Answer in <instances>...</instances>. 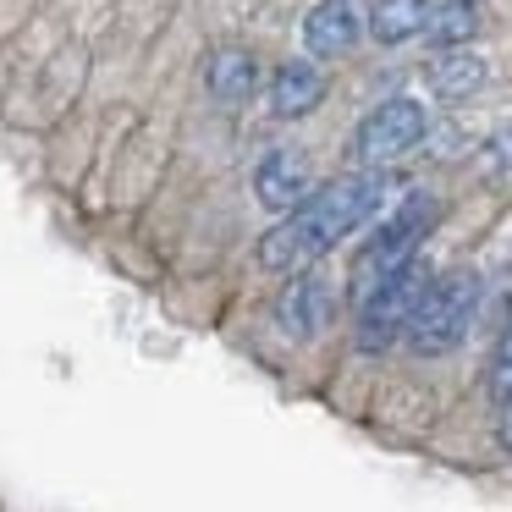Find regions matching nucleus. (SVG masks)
I'll use <instances>...</instances> for the list:
<instances>
[{
	"label": "nucleus",
	"instance_id": "obj_1",
	"mask_svg": "<svg viewBox=\"0 0 512 512\" xmlns=\"http://www.w3.org/2000/svg\"><path fill=\"white\" fill-rule=\"evenodd\" d=\"M386 193H391L386 171H358V177L325 182V188L309 193L298 210H287V221L270 226V232L259 237V265H265V270H303V265H314V259L331 254L342 237H353L369 215H380Z\"/></svg>",
	"mask_w": 512,
	"mask_h": 512
},
{
	"label": "nucleus",
	"instance_id": "obj_2",
	"mask_svg": "<svg viewBox=\"0 0 512 512\" xmlns=\"http://www.w3.org/2000/svg\"><path fill=\"white\" fill-rule=\"evenodd\" d=\"M435 215H441V210H435L430 193H408V199H402L397 210L369 232V243L353 254V270H347V292H353V303L364 298V292H375L386 276H397L402 265L419 259V248H424V237H430Z\"/></svg>",
	"mask_w": 512,
	"mask_h": 512
},
{
	"label": "nucleus",
	"instance_id": "obj_3",
	"mask_svg": "<svg viewBox=\"0 0 512 512\" xmlns=\"http://www.w3.org/2000/svg\"><path fill=\"white\" fill-rule=\"evenodd\" d=\"M474 309H479V281L468 270H446V276H430L424 298L413 303L408 314V353L413 358H441L452 353L457 342L468 336L474 325Z\"/></svg>",
	"mask_w": 512,
	"mask_h": 512
},
{
	"label": "nucleus",
	"instance_id": "obj_4",
	"mask_svg": "<svg viewBox=\"0 0 512 512\" xmlns=\"http://www.w3.org/2000/svg\"><path fill=\"white\" fill-rule=\"evenodd\" d=\"M424 287H430V265L413 259L397 276L380 281L375 292H364V298H358V325H353L358 353H386V347L408 331V314H413V303L424 298Z\"/></svg>",
	"mask_w": 512,
	"mask_h": 512
},
{
	"label": "nucleus",
	"instance_id": "obj_5",
	"mask_svg": "<svg viewBox=\"0 0 512 512\" xmlns=\"http://www.w3.org/2000/svg\"><path fill=\"white\" fill-rule=\"evenodd\" d=\"M424 133H430V116H424V105L408 100V94H397V100L375 105V111L358 122V133H353V160L375 171V166H386V160L408 155V149L419 144Z\"/></svg>",
	"mask_w": 512,
	"mask_h": 512
},
{
	"label": "nucleus",
	"instance_id": "obj_6",
	"mask_svg": "<svg viewBox=\"0 0 512 512\" xmlns=\"http://www.w3.org/2000/svg\"><path fill=\"white\" fill-rule=\"evenodd\" d=\"M254 193H259V204L265 210H298L303 199H309V160L303 155H292V149H270L265 160H259V171H254Z\"/></svg>",
	"mask_w": 512,
	"mask_h": 512
},
{
	"label": "nucleus",
	"instance_id": "obj_7",
	"mask_svg": "<svg viewBox=\"0 0 512 512\" xmlns=\"http://www.w3.org/2000/svg\"><path fill=\"white\" fill-rule=\"evenodd\" d=\"M358 12L347 6V0H320L309 17H303V45L314 50V56H347V50L358 45Z\"/></svg>",
	"mask_w": 512,
	"mask_h": 512
},
{
	"label": "nucleus",
	"instance_id": "obj_8",
	"mask_svg": "<svg viewBox=\"0 0 512 512\" xmlns=\"http://www.w3.org/2000/svg\"><path fill=\"white\" fill-rule=\"evenodd\" d=\"M320 100H325V72L320 67H309V61H287V67H276V78H270V111H276L281 122L309 116Z\"/></svg>",
	"mask_w": 512,
	"mask_h": 512
},
{
	"label": "nucleus",
	"instance_id": "obj_9",
	"mask_svg": "<svg viewBox=\"0 0 512 512\" xmlns=\"http://www.w3.org/2000/svg\"><path fill=\"white\" fill-rule=\"evenodd\" d=\"M424 78H430V94H441V100H468L485 83V61L474 50H441Z\"/></svg>",
	"mask_w": 512,
	"mask_h": 512
},
{
	"label": "nucleus",
	"instance_id": "obj_10",
	"mask_svg": "<svg viewBox=\"0 0 512 512\" xmlns=\"http://www.w3.org/2000/svg\"><path fill=\"white\" fill-rule=\"evenodd\" d=\"M276 325L287 336H314L320 331V281L314 276H292L287 287H281V298H276Z\"/></svg>",
	"mask_w": 512,
	"mask_h": 512
},
{
	"label": "nucleus",
	"instance_id": "obj_11",
	"mask_svg": "<svg viewBox=\"0 0 512 512\" xmlns=\"http://www.w3.org/2000/svg\"><path fill=\"white\" fill-rule=\"evenodd\" d=\"M424 17H430V0H375L369 34H375L380 45H402V39L424 34Z\"/></svg>",
	"mask_w": 512,
	"mask_h": 512
},
{
	"label": "nucleus",
	"instance_id": "obj_12",
	"mask_svg": "<svg viewBox=\"0 0 512 512\" xmlns=\"http://www.w3.org/2000/svg\"><path fill=\"white\" fill-rule=\"evenodd\" d=\"M254 83H259V67H254L248 50H221V56L210 61V94H215V100L237 105V100L254 94Z\"/></svg>",
	"mask_w": 512,
	"mask_h": 512
},
{
	"label": "nucleus",
	"instance_id": "obj_13",
	"mask_svg": "<svg viewBox=\"0 0 512 512\" xmlns=\"http://www.w3.org/2000/svg\"><path fill=\"white\" fill-rule=\"evenodd\" d=\"M479 34V6H430L424 17V39L441 50H457Z\"/></svg>",
	"mask_w": 512,
	"mask_h": 512
},
{
	"label": "nucleus",
	"instance_id": "obj_14",
	"mask_svg": "<svg viewBox=\"0 0 512 512\" xmlns=\"http://www.w3.org/2000/svg\"><path fill=\"white\" fill-rule=\"evenodd\" d=\"M485 391L496 402L512 397V314H507V325H501L496 347H490V358H485Z\"/></svg>",
	"mask_w": 512,
	"mask_h": 512
},
{
	"label": "nucleus",
	"instance_id": "obj_15",
	"mask_svg": "<svg viewBox=\"0 0 512 512\" xmlns=\"http://www.w3.org/2000/svg\"><path fill=\"white\" fill-rule=\"evenodd\" d=\"M485 171H512V133H496L485 144Z\"/></svg>",
	"mask_w": 512,
	"mask_h": 512
},
{
	"label": "nucleus",
	"instance_id": "obj_16",
	"mask_svg": "<svg viewBox=\"0 0 512 512\" xmlns=\"http://www.w3.org/2000/svg\"><path fill=\"white\" fill-rule=\"evenodd\" d=\"M496 441H501V452L512 457V397H501V419H496Z\"/></svg>",
	"mask_w": 512,
	"mask_h": 512
},
{
	"label": "nucleus",
	"instance_id": "obj_17",
	"mask_svg": "<svg viewBox=\"0 0 512 512\" xmlns=\"http://www.w3.org/2000/svg\"><path fill=\"white\" fill-rule=\"evenodd\" d=\"M446 6H479V0H446Z\"/></svg>",
	"mask_w": 512,
	"mask_h": 512
}]
</instances>
